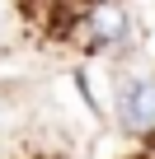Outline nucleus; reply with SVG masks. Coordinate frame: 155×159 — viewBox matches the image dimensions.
Returning a JSON list of instances; mask_svg holds the SVG:
<instances>
[{"mask_svg":"<svg viewBox=\"0 0 155 159\" xmlns=\"http://www.w3.org/2000/svg\"><path fill=\"white\" fill-rule=\"evenodd\" d=\"M85 33H90L94 47H118V42H127V33H132L127 5H118V0H94V5L85 10Z\"/></svg>","mask_w":155,"mask_h":159,"instance_id":"1","label":"nucleus"},{"mask_svg":"<svg viewBox=\"0 0 155 159\" xmlns=\"http://www.w3.org/2000/svg\"><path fill=\"white\" fill-rule=\"evenodd\" d=\"M118 117L136 136H155V80H132L118 94Z\"/></svg>","mask_w":155,"mask_h":159,"instance_id":"2","label":"nucleus"}]
</instances>
